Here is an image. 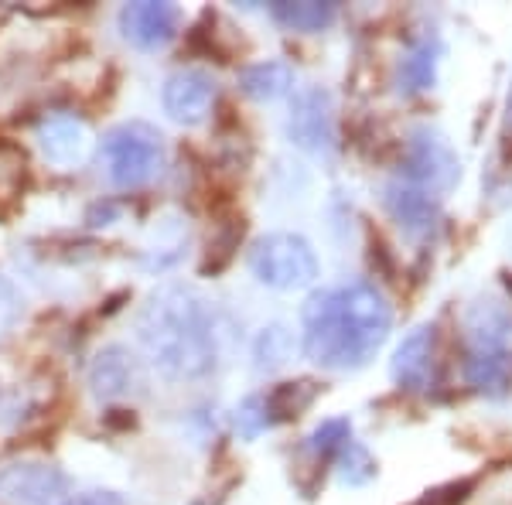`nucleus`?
<instances>
[{"mask_svg":"<svg viewBox=\"0 0 512 505\" xmlns=\"http://www.w3.org/2000/svg\"><path fill=\"white\" fill-rule=\"evenodd\" d=\"M304 352L325 369H362L383 349L393 311L373 284H345L318 291L301 311Z\"/></svg>","mask_w":512,"mask_h":505,"instance_id":"1","label":"nucleus"},{"mask_svg":"<svg viewBox=\"0 0 512 505\" xmlns=\"http://www.w3.org/2000/svg\"><path fill=\"white\" fill-rule=\"evenodd\" d=\"M147 359L171 379H205L219 366V335L209 304L192 287H161L137 318Z\"/></svg>","mask_w":512,"mask_h":505,"instance_id":"2","label":"nucleus"},{"mask_svg":"<svg viewBox=\"0 0 512 505\" xmlns=\"http://www.w3.org/2000/svg\"><path fill=\"white\" fill-rule=\"evenodd\" d=\"M164 161V140L151 123H120L99 144V164L117 188H140L158 175Z\"/></svg>","mask_w":512,"mask_h":505,"instance_id":"3","label":"nucleus"},{"mask_svg":"<svg viewBox=\"0 0 512 505\" xmlns=\"http://www.w3.org/2000/svg\"><path fill=\"white\" fill-rule=\"evenodd\" d=\"M250 270L274 291H301L318 280V253L297 233H270L253 243Z\"/></svg>","mask_w":512,"mask_h":505,"instance_id":"4","label":"nucleus"},{"mask_svg":"<svg viewBox=\"0 0 512 505\" xmlns=\"http://www.w3.org/2000/svg\"><path fill=\"white\" fill-rule=\"evenodd\" d=\"M403 175L414 181V188H424V192H448L461 178V164L448 140L424 127L414 130L407 144H403Z\"/></svg>","mask_w":512,"mask_h":505,"instance_id":"5","label":"nucleus"},{"mask_svg":"<svg viewBox=\"0 0 512 505\" xmlns=\"http://www.w3.org/2000/svg\"><path fill=\"white\" fill-rule=\"evenodd\" d=\"M0 502L4 505H65L69 478L52 461H14L0 468Z\"/></svg>","mask_w":512,"mask_h":505,"instance_id":"6","label":"nucleus"},{"mask_svg":"<svg viewBox=\"0 0 512 505\" xmlns=\"http://www.w3.org/2000/svg\"><path fill=\"white\" fill-rule=\"evenodd\" d=\"M287 134L301 151L311 154H328L335 147V103L332 93L321 86H308L294 96L291 103V120H287Z\"/></svg>","mask_w":512,"mask_h":505,"instance_id":"7","label":"nucleus"},{"mask_svg":"<svg viewBox=\"0 0 512 505\" xmlns=\"http://www.w3.org/2000/svg\"><path fill=\"white\" fill-rule=\"evenodd\" d=\"M181 28V11L175 4H158V0H140L120 11V31L140 52H158L171 45Z\"/></svg>","mask_w":512,"mask_h":505,"instance_id":"8","label":"nucleus"},{"mask_svg":"<svg viewBox=\"0 0 512 505\" xmlns=\"http://www.w3.org/2000/svg\"><path fill=\"white\" fill-rule=\"evenodd\" d=\"M216 96H219L216 79L202 69H181L164 82V89H161V103H164V110L171 113V120L188 123V127L209 120L212 106H216Z\"/></svg>","mask_w":512,"mask_h":505,"instance_id":"9","label":"nucleus"},{"mask_svg":"<svg viewBox=\"0 0 512 505\" xmlns=\"http://www.w3.org/2000/svg\"><path fill=\"white\" fill-rule=\"evenodd\" d=\"M437 331L431 325L414 328L393 355V379L407 393H427L437 383Z\"/></svg>","mask_w":512,"mask_h":505,"instance_id":"10","label":"nucleus"},{"mask_svg":"<svg viewBox=\"0 0 512 505\" xmlns=\"http://www.w3.org/2000/svg\"><path fill=\"white\" fill-rule=\"evenodd\" d=\"M89 386H93L99 400H127L144 386V372H140V362L123 345H110L89 366Z\"/></svg>","mask_w":512,"mask_h":505,"instance_id":"11","label":"nucleus"},{"mask_svg":"<svg viewBox=\"0 0 512 505\" xmlns=\"http://www.w3.org/2000/svg\"><path fill=\"white\" fill-rule=\"evenodd\" d=\"M386 209L410 236H431L441 222V205L431 192L424 188H414V185H386Z\"/></svg>","mask_w":512,"mask_h":505,"instance_id":"12","label":"nucleus"},{"mask_svg":"<svg viewBox=\"0 0 512 505\" xmlns=\"http://www.w3.org/2000/svg\"><path fill=\"white\" fill-rule=\"evenodd\" d=\"M465 383L489 396L506 393L512 386V345H468Z\"/></svg>","mask_w":512,"mask_h":505,"instance_id":"13","label":"nucleus"},{"mask_svg":"<svg viewBox=\"0 0 512 505\" xmlns=\"http://www.w3.org/2000/svg\"><path fill=\"white\" fill-rule=\"evenodd\" d=\"M38 144L45 157L59 168H72L79 164L89 151V134L82 127V120L69 117V113H59V117H48L38 127Z\"/></svg>","mask_w":512,"mask_h":505,"instance_id":"14","label":"nucleus"},{"mask_svg":"<svg viewBox=\"0 0 512 505\" xmlns=\"http://www.w3.org/2000/svg\"><path fill=\"white\" fill-rule=\"evenodd\" d=\"M239 89L246 96L260 99V103H270V99H280L294 89V69L291 62L284 59H267V62H256L246 65L239 72Z\"/></svg>","mask_w":512,"mask_h":505,"instance_id":"15","label":"nucleus"},{"mask_svg":"<svg viewBox=\"0 0 512 505\" xmlns=\"http://www.w3.org/2000/svg\"><path fill=\"white\" fill-rule=\"evenodd\" d=\"M277 24L287 31H325L338 18V4H321V0H277L270 4Z\"/></svg>","mask_w":512,"mask_h":505,"instance_id":"16","label":"nucleus"},{"mask_svg":"<svg viewBox=\"0 0 512 505\" xmlns=\"http://www.w3.org/2000/svg\"><path fill=\"white\" fill-rule=\"evenodd\" d=\"M437 72V45H431V38L414 41L410 52L400 59V89L403 93H424L431 89Z\"/></svg>","mask_w":512,"mask_h":505,"instance_id":"17","label":"nucleus"},{"mask_svg":"<svg viewBox=\"0 0 512 505\" xmlns=\"http://www.w3.org/2000/svg\"><path fill=\"white\" fill-rule=\"evenodd\" d=\"M263 400H267L270 424H277V420H291L304 407H311V400H315V383H308V379H301V383H284V386H277L270 396H263Z\"/></svg>","mask_w":512,"mask_h":505,"instance_id":"18","label":"nucleus"},{"mask_svg":"<svg viewBox=\"0 0 512 505\" xmlns=\"http://www.w3.org/2000/svg\"><path fill=\"white\" fill-rule=\"evenodd\" d=\"M349 441H352V424L345 417H332V420H325L315 434H311L308 447L315 451V458L332 461V458H338V454L345 451V444H349Z\"/></svg>","mask_w":512,"mask_h":505,"instance_id":"19","label":"nucleus"},{"mask_svg":"<svg viewBox=\"0 0 512 505\" xmlns=\"http://www.w3.org/2000/svg\"><path fill=\"white\" fill-rule=\"evenodd\" d=\"M338 468H342V482L345 485H366L369 478L376 475L373 454H369L362 444H355V441L345 444V451L338 454Z\"/></svg>","mask_w":512,"mask_h":505,"instance_id":"20","label":"nucleus"},{"mask_svg":"<svg viewBox=\"0 0 512 505\" xmlns=\"http://www.w3.org/2000/svg\"><path fill=\"white\" fill-rule=\"evenodd\" d=\"M236 424L243 427L246 437H256L263 427H270V413H267V400L263 396H253V400L243 403V410H239Z\"/></svg>","mask_w":512,"mask_h":505,"instance_id":"21","label":"nucleus"},{"mask_svg":"<svg viewBox=\"0 0 512 505\" xmlns=\"http://www.w3.org/2000/svg\"><path fill=\"white\" fill-rule=\"evenodd\" d=\"M65 505H127V502H123L117 492H110V488H93V492L69 495Z\"/></svg>","mask_w":512,"mask_h":505,"instance_id":"22","label":"nucleus"},{"mask_svg":"<svg viewBox=\"0 0 512 505\" xmlns=\"http://www.w3.org/2000/svg\"><path fill=\"white\" fill-rule=\"evenodd\" d=\"M7 308H11V294H7V287L0 284V314H7Z\"/></svg>","mask_w":512,"mask_h":505,"instance_id":"23","label":"nucleus"},{"mask_svg":"<svg viewBox=\"0 0 512 505\" xmlns=\"http://www.w3.org/2000/svg\"><path fill=\"white\" fill-rule=\"evenodd\" d=\"M509 130H512V96H509Z\"/></svg>","mask_w":512,"mask_h":505,"instance_id":"24","label":"nucleus"}]
</instances>
